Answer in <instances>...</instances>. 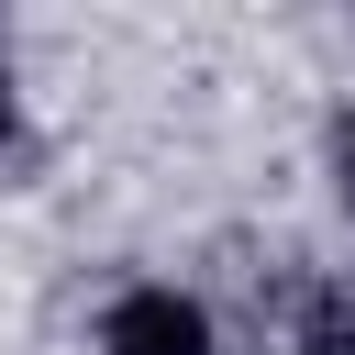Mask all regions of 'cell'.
Here are the masks:
<instances>
[{
	"instance_id": "6da1fadb",
	"label": "cell",
	"mask_w": 355,
	"mask_h": 355,
	"mask_svg": "<svg viewBox=\"0 0 355 355\" xmlns=\"http://www.w3.org/2000/svg\"><path fill=\"white\" fill-rule=\"evenodd\" d=\"M100 355H211V311L189 288H122L100 322Z\"/></svg>"
},
{
	"instance_id": "7a4b0ae2",
	"label": "cell",
	"mask_w": 355,
	"mask_h": 355,
	"mask_svg": "<svg viewBox=\"0 0 355 355\" xmlns=\"http://www.w3.org/2000/svg\"><path fill=\"white\" fill-rule=\"evenodd\" d=\"M0 133H11V55H0Z\"/></svg>"
},
{
	"instance_id": "3957f363",
	"label": "cell",
	"mask_w": 355,
	"mask_h": 355,
	"mask_svg": "<svg viewBox=\"0 0 355 355\" xmlns=\"http://www.w3.org/2000/svg\"><path fill=\"white\" fill-rule=\"evenodd\" d=\"M344 189H355V133H344Z\"/></svg>"
}]
</instances>
